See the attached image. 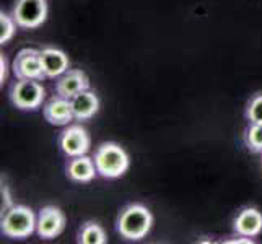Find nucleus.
<instances>
[{"instance_id": "obj_17", "label": "nucleus", "mask_w": 262, "mask_h": 244, "mask_svg": "<svg viewBox=\"0 0 262 244\" xmlns=\"http://www.w3.org/2000/svg\"><path fill=\"white\" fill-rule=\"evenodd\" d=\"M16 26L18 25L15 21L13 15H8L5 12L0 13V44H7L13 38Z\"/></svg>"}, {"instance_id": "obj_16", "label": "nucleus", "mask_w": 262, "mask_h": 244, "mask_svg": "<svg viewBox=\"0 0 262 244\" xmlns=\"http://www.w3.org/2000/svg\"><path fill=\"white\" fill-rule=\"evenodd\" d=\"M245 143L252 153H262V124H251L245 130Z\"/></svg>"}, {"instance_id": "obj_11", "label": "nucleus", "mask_w": 262, "mask_h": 244, "mask_svg": "<svg viewBox=\"0 0 262 244\" xmlns=\"http://www.w3.org/2000/svg\"><path fill=\"white\" fill-rule=\"evenodd\" d=\"M44 119L52 125H67L70 121L75 119L74 111H72L70 99L62 96H54L52 99L42 106Z\"/></svg>"}, {"instance_id": "obj_8", "label": "nucleus", "mask_w": 262, "mask_h": 244, "mask_svg": "<svg viewBox=\"0 0 262 244\" xmlns=\"http://www.w3.org/2000/svg\"><path fill=\"white\" fill-rule=\"evenodd\" d=\"M66 213L56 205H48L41 209L38 220H36V233L42 239H52L57 238L66 228Z\"/></svg>"}, {"instance_id": "obj_14", "label": "nucleus", "mask_w": 262, "mask_h": 244, "mask_svg": "<svg viewBox=\"0 0 262 244\" xmlns=\"http://www.w3.org/2000/svg\"><path fill=\"white\" fill-rule=\"evenodd\" d=\"M70 104H72V111H74V116L77 121L92 119V117L99 111V99H98L96 93L90 92V88L72 98Z\"/></svg>"}, {"instance_id": "obj_3", "label": "nucleus", "mask_w": 262, "mask_h": 244, "mask_svg": "<svg viewBox=\"0 0 262 244\" xmlns=\"http://www.w3.org/2000/svg\"><path fill=\"white\" fill-rule=\"evenodd\" d=\"M36 216L33 210L26 205H12L7 212L2 213L0 230L2 234L12 239L30 238L36 231Z\"/></svg>"}, {"instance_id": "obj_10", "label": "nucleus", "mask_w": 262, "mask_h": 244, "mask_svg": "<svg viewBox=\"0 0 262 244\" xmlns=\"http://www.w3.org/2000/svg\"><path fill=\"white\" fill-rule=\"evenodd\" d=\"M233 231L238 236L254 238L262 233V213L254 207L243 209L233 220Z\"/></svg>"}, {"instance_id": "obj_9", "label": "nucleus", "mask_w": 262, "mask_h": 244, "mask_svg": "<svg viewBox=\"0 0 262 244\" xmlns=\"http://www.w3.org/2000/svg\"><path fill=\"white\" fill-rule=\"evenodd\" d=\"M88 88H90V80L86 74L83 70H77V69L67 70L66 74L57 77L56 81V93L67 99H72Z\"/></svg>"}, {"instance_id": "obj_13", "label": "nucleus", "mask_w": 262, "mask_h": 244, "mask_svg": "<svg viewBox=\"0 0 262 244\" xmlns=\"http://www.w3.org/2000/svg\"><path fill=\"white\" fill-rule=\"evenodd\" d=\"M98 169L95 165V160L90 158L86 155L82 157H74L67 165V176L69 179H72L74 183H92V181L96 178Z\"/></svg>"}, {"instance_id": "obj_4", "label": "nucleus", "mask_w": 262, "mask_h": 244, "mask_svg": "<svg viewBox=\"0 0 262 244\" xmlns=\"http://www.w3.org/2000/svg\"><path fill=\"white\" fill-rule=\"evenodd\" d=\"M46 90L39 80H18L10 88V101L21 111H36L41 107Z\"/></svg>"}, {"instance_id": "obj_15", "label": "nucleus", "mask_w": 262, "mask_h": 244, "mask_svg": "<svg viewBox=\"0 0 262 244\" xmlns=\"http://www.w3.org/2000/svg\"><path fill=\"white\" fill-rule=\"evenodd\" d=\"M78 242L82 244H106L107 238L101 225L96 221H86L78 231Z\"/></svg>"}, {"instance_id": "obj_6", "label": "nucleus", "mask_w": 262, "mask_h": 244, "mask_svg": "<svg viewBox=\"0 0 262 244\" xmlns=\"http://www.w3.org/2000/svg\"><path fill=\"white\" fill-rule=\"evenodd\" d=\"M13 74L18 80H42L46 78L41 62V51L25 48L16 54L13 60Z\"/></svg>"}, {"instance_id": "obj_12", "label": "nucleus", "mask_w": 262, "mask_h": 244, "mask_svg": "<svg viewBox=\"0 0 262 244\" xmlns=\"http://www.w3.org/2000/svg\"><path fill=\"white\" fill-rule=\"evenodd\" d=\"M41 62L46 78H56L66 74L69 70V56L60 49L56 48H44L41 49Z\"/></svg>"}, {"instance_id": "obj_20", "label": "nucleus", "mask_w": 262, "mask_h": 244, "mask_svg": "<svg viewBox=\"0 0 262 244\" xmlns=\"http://www.w3.org/2000/svg\"><path fill=\"white\" fill-rule=\"evenodd\" d=\"M0 67H2V74H0V80H2V83L7 80V59L2 56L0 57Z\"/></svg>"}, {"instance_id": "obj_2", "label": "nucleus", "mask_w": 262, "mask_h": 244, "mask_svg": "<svg viewBox=\"0 0 262 244\" xmlns=\"http://www.w3.org/2000/svg\"><path fill=\"white\" fill-rule=\"evenodd\" d=\"M95 165L98 174L104 179H117L127 173L130 166V160L119 143L104 142L95 151Z\"/></svg>"}, {"instance_id": "obj_1", "label": "nucleus", "mask_w": 262, "mask_h": 244, "mask_svg": "<svg viewBox=\"0 0 262 244\" xmlns=\"http://www.w3.org/2000/svg\"><path fill=\"white\" fill-rule=\"evenodd\" d=\"M151 225L153 215L147 207L142 204H130L124 207L117 216L116 230L124 239L139 241L150 233Z\"/></svg>"}, {"instance_id": "obj_7", "label": "nucleus", "mask_w": 262, "mask_h": 244, "mask_svg": "<svg viewBox=\"0 0 262 244\" xmlns=\"http://www.w3.org/2000/svg\"><path fill=\"white\" fill-rule=\"evenodd\" d=\"M59 145L67 157H82L86 155L92 147V139L90 134L82 125H69V127L60 134Z\"/></svg>"}, {"instance_id": "obj_18", "label": "nucleus", "mask_w": 262, "mask_h": 244, "mask_svg": "<svg viewBox=\"0 0 262 244\" xmlns=\"http://www.w3.org/2000/svg\"><path fill=\"white\" fill-rule=\"evenodd\" d=\"M246 119L251 124H262V93L254 95L246 106Z\"/></svg>"}, {"instance_id": "obj_5", "label": "nucleus", "mask_w": 262, "mask_h": 244, "mask_svg": "<svg viewBox=\"0 0 262 244\" xmlns=\"http://www.w3.org/2000/svg\"><path fill=\"white\" fill-rule=\"evenodd\" d=\"M12 15L20 28H38L48 18V0H16Z\"/></svg>"}, {"instance_id": "obj_19", "label": "nucleus", "mask_w": 262, "mask_h": 244, "mask_svg": "<svg viewBox=\"0 0 262 244\" xmlns=\"http://www.w3.org/2000/svg\"><path fill=\"white\" fill-rule=\"evenodd\" d=\"M12 205H15V204L12 202L10 191H8V187L5 184H2V213L7 212Z\"/></svg>"}]
</instances>
